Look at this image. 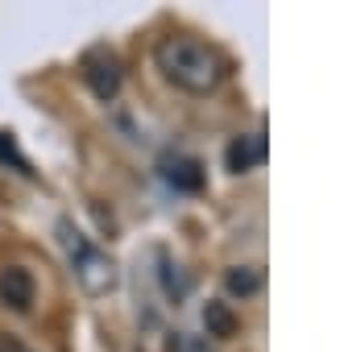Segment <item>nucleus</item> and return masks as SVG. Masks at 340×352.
Here are the masks:
<instances>
[{
    "label": "nucleus",
    "instance_id": "1",
    "mask_svg": "<svg viewBox=\"0 0 340 352\" xmlns=\"http://www.w3.org/2000/svg\"><path fill=\"white\" fill-rule=\"evenodd\" d=\"M153 63H158L166 83H175L179 91H191V96H212L229 79V58L216 46L187 38V34L162 38L153 46Z\"/></svg>",
    "mask_w": 340,
    "mask_h": 352
},
{
    "label": "nucleus",
    "instance_id": "2",
    "mask_svg": "<svg viewBox=\"0 0 340 352\" xmlns=\"http://www.w3.org/2000/svg\"><path fill=\"white\" fill-rule=\"evenodd\" d=\"M59 245L67 249V261H71V270H75V278L83 282L87 294H104V290L116 282L112 261H108V257L92 245V236H83L71 220H59Z\"/></svg>",
    "mask_w": 340,
    "mask_h": 352
},
{
    "label": "nucleus",
    "instance_id": "3",
    "mask_svg": "<svg viewBox=\"0 0 340 352\" xmlns=\"http://www.w3.org/2000/svg\"><path fill=\"white\" fill-rule=\"evenodd\" d=\"M79 75H83V83L92 87V96L96 100H116V91H120V83H125V71H120V58L108 50V46H96V50H87L83 58H79Z\"/></svg>",
    "mask_w": 340,
    "mask_h": 352
},
{
    "label": "nucleus",
    "instance_id": "4",
    "mask_svg": "<svg viewBox=\"0 0 340 352\" xmlns=\"http://www.w3.org/2000/svg\"><path fill=\"white\" fill-rule=\"evenodd\" d=\"M34 294H38V286H34V274L25 265H5L0 270V302L9 311H30Z\"/></svg>",
    "mask_w": 340,
    "mask_h": 352
},
{
    "label": "nucleus",
    "instance_id": "5",
    "mask_svg": "<svg viewBox=\"0 0 340 352\" xmlns=\"http://www.w3.org/2000/svg\"><path fill=\"white\" fill-rule=\"evenodd\" d=\"M224 162H229V170H233V174H245V170H253V166H262V162H266V141H262V133H249V137H237V141L229 145V153H224Z\"/></svg>",
    "mask_w": 340,
    "mask_h": 352
},
{
    "label": "nucleus",
    "instance_id": "6",
    "mask_svg": "<svg viewBox=\"0 0 340 352\" xmlns=\"http://www.w3.org/2000/svg\"><path fill=\"white\" fill-rule=\"evenodd\" d=\"M166 179L175 183L179 191H195L204 183V170L195 157H175V162H166Z\"/></svg>",
    "mask_w": 340,
    "mask_h": 352
},
{
    "label": "nucleus",
    "instance_id": "7",
    "mask_svg": "<svg viewBox=\"0 0 340 352\" xmlns=\"http://www.w3.org/2000/svg\"><path fill=\"white\" fill-rule=\"evenodd\" d=\"M204 323H208L216 336H229V331H233V311H229L224 302H208V311H204Z\"/></svg>",
    "mask_w": 340,
    "mask_h": 352
},
{
    "label": "nucleus",
    "instance_id": "8",
    "mask_svg": "<svg viewBox=\"0 0 340 352\" xmlns=\"http://www.w3.org/2000/svg\"><path fill=\"white\" fill-rule=\"evenodd\" d=\"M257 286H262V274H257V270H241V265H237V270L229 274V290H233V294H253Z\"/></svg>",
    "mask_w": 340,
    "mask_h": 352
},
{
    "label": "nucleus",
    "instance_id": "9",
    "mask_svg": "<svg viewBox=\"0 0 340 352\" xmlns=\"http://www.w3.org/2000/svg\"><path fill=\"white\" fill-rule=\"evenodd\" d=\"M0 352H34L30 344H21L17 336H9V331H0Z\"/></svg>",
    "mask_w": 340,
    "mask_h": 352
},
{
    "label": "nucleus",
    "instance_id": "10",
    "mask_svg": "<svg viewBox=\"0 0 340 352\" xmlns=\"http://www.w3.org/2000/svg\"><path fill=\"white\" fill-rule=\"evenodd\" d=\"M179 352H208L200 340H179Z\"/></svg>",
    "mask_w": 340,
    "mask_h": 352
}]
</instances>
